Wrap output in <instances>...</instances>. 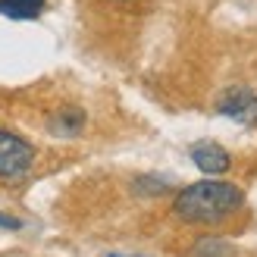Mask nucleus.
<instances>
[{"label":"nucleus","mask_w":257,"mask_h":257,"mask_svg":"<svg viewBox=\"0 0 257 257\" xmlns=\"http://www.w3.org/2000/svg\"><path fill=\"white\" fill-rule=\"evenodd\" d=\"M245 207V191L232 182H195L182 188L173 201L176 220L191 226H213L235 216Z\"/></svg>","instance_id":"f257e3e1"},{"label":"nucleus","mask_w":257,"mask_h":257,"mask_svg":"<svg viewBox=\"0 0 257 257\" xmlns=\"http://www.w3.org/2000/svg\"><path fill=\"white\" fill-rule=\"evenodd\" d=\"M35 163V148L16 132L0 128V179H22Z\"/></svg>","instance_id":"f03ea898"},{"label":"nucleus","mask_w":257,"mask_h":257,"mask_svg":"<svg viewBox=\"0 0 257 257\" xmlns=\"http://www.w3.org/2000/svg\"><path fill=\"white\" fill-rule=\"evenodd\" d=\"M216 113L241 125H254L257 122V94L248 85H232L216 97Z\"/></svg>","instance_id":"7ed1b4c3"},{"label":"nucleus","mask_w":257,"mask_h":257,"mask_svg":"<svg viewBox=\"0 0 257 257\" xmlns=\"http://www.w3.org/2000/svg\"><path fill=\"white\" fill-rule=\"evenodd\" d=\"M188 154H191V163L207 176H223V173H229V166H232L229 151L223 145H216V141H195V145L188 148Z\"/></svg>","instance_id":"20e7f679"},{"label":"nucleus","mask_w":257,"mask_h":257,"mask_svg":"<svg viewBox=\"0 0 257 257\" xmlns=\"http://www.w3.org/2000/svg\"><path fill=\"white\" fill-rule=\"evenodd\" d=\"M50 135H63V138H72L85 128V110L82 107H60L54 116L47 119Z\"/></svg>","instance_id":"39448f33"},{"label":"nucleus","mask_w":257,"mask_h":257,"mask_svg":"<svg viewBox=\"0 0 257 257\" xmlns=\"http://www.w3.org/2000/svg\"><path fill=\"white\" fill-rule=\"evenodd\" d=\"M47 0H0V13L10 19H35L41 16Z\"/></svg>","instance_id":"423d86ee"},{"label":"nucleus","mask_w":257,"mask_h":257,"mask_svg":"<svg viewBox=\"0 0 257 257\" xmlns=\"http://www.w3.org/2000/svg\"><path fill=\"white\" fill-rule=\"evenodd\" d=\"M232 254H235V248L226 238H216V235H204L191 248V257H232Z\"/></svg>","instance_id":"0eeeda50"},{"label":"nucleus","mask_w":257,"mask_h":257,"mask_svg":"<svg viewBox=\"0 0 257 257\" xmlns=\"http://www.w3.org/2000/svg\"><path fill=\"white\" fill-rule=\"evenodd\" d=\"M0 229H22V220H16V216H7V213H0Z\"/></svg>","instance_id":"6e6552de"},{"label":"nucleus","mask_w":257,"mask_h":257,"mask_svg":"<svg viewBox=\"0 0 257 257\" xmlns=\"http://www.w3.org/2000/svg\"><path fill=\"white\" fill-rule=\"evenodd\" d=\"M110 257H122V254H110Z\"/></svg>","instance_id":"1a4fd4ad"}]
</instances>
